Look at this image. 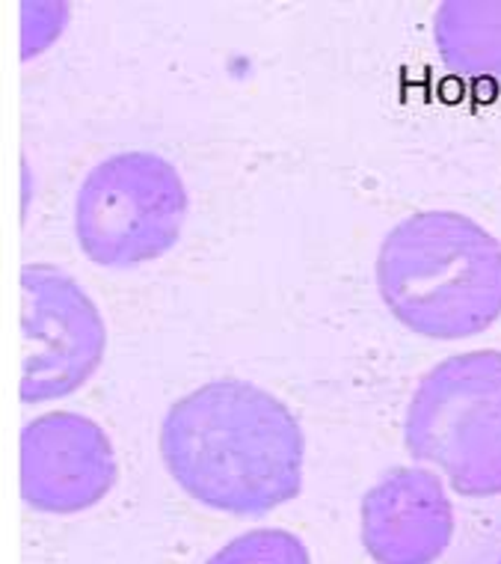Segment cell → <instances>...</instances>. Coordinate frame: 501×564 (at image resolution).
Here are the masks:
<instances>
[{
    "label": "cell",
    "instance_id": "obj_3",
    "mask_svg": "<svg viewBox=\"0 0 501 564\" xmlns=\"http://www.w3.org/2000/svg\"><path fill=\"white\" fill-rule=\"evenodd\" d=\"M404 446L439 469L454 494L501 497V350L436 362L410 399Z\"/></svg>",
    "mask_w": 501,
    "mask_h": 564
},
{
    "label": "cell",
    "instance_id": "obj_10",
    "mask_svg": "<svg viewBox=\"0 0 501 564\" xmlns=\"http://www.w3.org/2000/svg\"><path fill=\"white\" fill-rule=\"evenodd\" d=\"M499 564H501V562H499Z\"/></svg>",
    "mask_w": 501,
    "mask_h": 564
},
{
    "label": "cell",
    "instance_id": "obj_8",
    "mask_svg": "<svg viewBox=\"0 0 501 564\" xmlns=\"http://www.w3.org/2000/svg\"><path fill=\"white\" fill-rule=\"evenodd\" d=\"M434 45L460 80L501 89V0H445L434 15Z\"/></svg>",
    "mask_w": 501,
    "mask_h": 564
},
{
    "label": "cell",
    "instance_id": "obj_7",
    "mask_svg": "<svg viewBox=\"0 0 501 564\" xmlns=\"http://www.w3.org/2000/svg\"><path fill=\"white\" fill-rule=\"evenodd\" d=\"M359 520L374 564H436L457 525L443 478L424 467L389 469L362 497Z\"/></svg>",
    "mask_w": 501,
    "mask_h": 564
},
{
    "label": "cell",
    "instance_id": "obj_1",
    "mask_svg": "<svg viewBox=\"0 0 501 564\" xmlns=\"http://www.w3.org/2000/svg\"><path fill=\"white\" fill-rule=\"evenodd\" d=\"M161 460L199 506L261 517L303 490L306 440L297 416L250 380H211L166 410Z\"/></svg>",
    "mask_w": 501,
    "mask_h": 564
},
{
    "label": "cell",
    "instance_id": "obj_4",
    "mask_svg": "<svg viewBox=\"0 0 501 564\" xmlns=\"http://www.w3.org/2000/svg\"><path fill=\"white\" fill-rule=\"evenodd\" d=\"M187 220V187L166 158L131 149L105 158L75 196L80 253L107 271H128L173 250Z\"/></svg>",
    "mask_w": 501,
    "mask_h": 564
},
{
    "label": "cell",
    "instance_id": "obj_2",
    "mask_svg": "<svg viewBox=\"0 0 501 564\" xmlns=\"http://www.w3.org/2000/svg\"><path fill=\"white\" fill-rule=\"evenodd\" d=\"M374 271L385 310L424 339H472L501 318V241L460 212L392 226Z\"/></svg>",
    "mask_w": 501,
    "mask_h": 564
},
{
    "label": "cell",
    "instance_id": "obj_9",
    "mask_svg": "<svg viewBox=\"0 0 501 564\" xmlns=\"http://www.w3.org/2000/svg\"><path fill=\"white\" fill-rule=\"evenodd\" d=\"M205 564H312V555L285 529H252L231 538Z\"/></svg>",
    "mask_w": 501,
    "mask_h": 564
},
{
    "label": "cell",
    "instance_id": "obj_6",
    "mask_svg": "<svg viewBox=\"0 0 501 564\" xmlns=\"http://www.w3.org/2000/svg\"><path fill=\"white\" fill-rule=\"evenodd\" d=\"M113 443L84 413L54 410L21 431V499L39 514H80L113 490Z\"/></svg>",
    "mask_w": 501,
    "mask_h": 564
},
{
    "label": "cell",
    "instance_id": "obj_5",
    "mask_svg": "<svg viewBox=\"0 0 501 564\" xmlns=\"http://www.w3.org/2000/svg\"><path fill=\"white\" fill-rule=\"evenodd\" d=\"M21 401L66 399L98 371L107 327L87 289L57 264H24L21 271Z\"/></svg>",
    "mask_w": 501,
    "mask_h": 564
}]
</instances>
